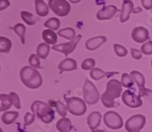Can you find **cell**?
<instances>
[{
  "label": "cell",
  "mask_w": 152,
  "mask_h": 132,
  "mask_svg": "<svg viewBox=\"0 0 152 132\" xmlns=\"http://www.w3.org/2000/svg\"><path fill=\"white\" fill-rule=\"evenodd\" d=\"M106 91L101 95V102L107 108H113L116 106L115 99L121 96L122 84L116 79H112L108 81L106 86Z\"/></svg>",
  "instance_id": "1"
},
{
  "label": "cell",
  "mask_w": 152,
  "mask_h": 132,
  "mask_svg": "<svg viewBox=\"0 0 152 132\" xmlns=\"http://www.w3.org/2000/svg\"><path fill=\"white\" fill-rule=\"evenodd\" d=\"M20 78L21 82L30 89H37L43 84L40 72L31 66H24L21 69Z\"/></svg>",
  "instance_id": "2"
},
{
  "label": "cell",
  "mask_w": 152,
  "mask_h": 132,
  "mask_svg": "<svg viewBox=\"0 0 152 132\" xmlns=\"http://www.w3.org/2000/svg\"><path fill=\"white\" fill-rule=\"evenodd\" d=\"M31 109L43 123H51L55 118V111L53 109L44 102L36 100L31 105Z\"/></svg>",
  "instance_id": "3"
},
{
  "label": "cell",
  "mask_w": 152,
  "mask_h": 132,
  "mask_svg": "<svg viewBox=\"0 0 152 132\" xmlns=\"http://www.w3.org/2000/svg\"><path fill=\"white\" fill-rule=\"evenodd\" d=\"M83 96L85 101L88 105H94L100 100V93L96 86L88 79H86L83 85Z\"/></svg>",
  "instance_id": "4"
},
{
  "label": "cell",
  "mask_w": 152,
  "mask_h": 132,
  "mask_svg": "<svg viewBox=\"0 0 152 132\" xmlns=\"http://www.w3.org/2000/svg\"><path fill=\"white\" fill-rule=\"evenodd\" d=\"M66 106H67L68 111L73 115L80 116L83 115L86 112L87 106L85 101L82 100L81 98L72 97L66 99Z\"/></svg>",
  "instance_id": "5"
},
{
  "label": "cell",
  "mask_w": 152,
  "mask_h": 132,
  "mask_svg": "<svg viewBox=\"0 0 152 132\" xmlns=\"http://www.w3.org/2000/svg\"><path fill=\"white\" fill-rule=\"evenodd\" d=\"M49 7L59 17H65L70 13L71 5L66 0H49Z\"/></svg>",
  "instance_id": "6"
},
{
  "label": "cell",
  "mask_w": 152,
  "mask_h": 132,
  "mask_svg": "<svg viewBox=\"0 0 152 132\" xmlns=\"http://www.w3.org/2000/svg\"><path fill=\"white\" fill-rule=\"evenodd\" d=\"M146 123V118L141 114L133 115L130 117L125 124L126 130L128 132L139 131L144 128Z\"/></svg>",
  "instance_id": "7"
},
{
  "label": "cell",
  "mask_w": 152,
  "mask_h": 132,
  "mask_svg": "<svg viewBox=\"0 0 152 132\" xmlns=\"http://www.w3.org/2000/svg\"><path fill=\"white\" fill-rule=\"evenodd\" d=\"M104 124L107 127L113 130H117L123 128V120L119 113L114 111L107 112L104 115Z\"/></svg>",
  "instance_id": "8"
},
{
  "label": "cell",
  "mask_w": 152,
  "mask_h": 132,
  "mask_svg": "<svg viewBox=\"0 0 152 132\" xmlns=\"http://www.w3.org/2000/svg\"><path fill=\"white\" fill-rule=\"evenodd\" d=\"M122 100L126 106L132 109L139 108L143 105V101L140 96L129 90H126L123 92Z\"/></svg>",
  "instance_id": "9"
},
{
  "label": "cell",
  "mask_w": 152,
  "mask_h": 132,
  "mask_svg": "<svg viewBox=\"0 0 152 132\" xmlns=\"http://www.w3.org/2000/svg\"><path fill=\"white\" fill-rule=\"evenodd\" d=\"M81 37H82V36L81 34H78L74 39L71 40L70 42L61 43V44L58 45H54L53 47H52V50L57 52H59V53H62L66 56H68L69 54H71L72 53H73L75 51V50L76 49V47H77V45H78V43L81 40Z\"/></svg>",
  "instance_id": "10"
},
{
  "label": "cell",
  "mask_w": 152,
  "mask_h": 132,
  "mask_svg": "<svg viewBox=\"0 0 152 132\" xmlns=\"http://www.w3.org/2000/svg\"><path fill=\"white\" fill-rule=\"evenodd\" d=\"M118 9L115 5H107L97 12V18L100 21H105L113 18L114 15L117 13Z\"/></svg>",
  "instance_id": "11"
},
{
  "label": "cell",
  "mask_w": 152,
  "mask_h": 132,
  "mask_svg": "<svg viewBox=\"0 0 152 132\" xmlns=\"http://www.w3.org/2000/svg\"><path fill=\"white\" fill-rule=\"evenodd\" d=\"M132 38L136 43H143L149 39V32L145 27H136L132 32Z\"/></svg>",
  "instance_id": "12"
},
{
  "label": "cell",
  "mask_w": 152,
  "mask_h": 132,
  "mask_svg": "<svg viewBox=\"0 0 152 132\" xmlns=\"http://www.w3.org/2000/svg\"><path fill=\"white\" fill-rule=\"evenodd\" d=\"M134 4L131 0H125L122 5L121 15H120V22L124 23L129 21L131 13L133 12Z\"/></svg>",
  "instance_id": "13"
},
{
  "label": "cell",
  "mask_w": 152,
  "mask_h": 132,
  "mask_svg": "<svg viewBox=\"0 0 152 132\" xmlns=\"http://www.w3.org/2000/svg\"><path fill=\"white\" fill-rule=\"evenodd\" d=\"M107 41V39L106 36H97L88 39L85 43V47H86L87 50H90V51H94V50L98 49L100 46H102Z\"/></svg>",
  "instance_id": "14"
},
{
  "label": "cell",
  "mask_w": 152,
  "mask_h": 132,
  "mask_svg": "<svg viewBox=\"0 0 152 132\" xmlns=\"http://www.w3.org/2000/svg\"><path fill=\"white\" fill-rule=\"evenodd\" d=\"M101 118H102V116L99 112L94 111L89 114L87 118V123L90 129H91L92 131L97 129L101 123Z\"/></svg>",
  "instance_id": "15"
},
{
  "label": "cell",
  "mask_w": 152,
  "mask_h": 132,
  "mask_svg": "<svg viewBox=\"0 0 152 132\" xmlns=\"http://www.w3.org/2000/svg\"><path fill=\"white\" fill-rule=\"evenodd\" d=\"M58 69L62 71H72L77 69V62L74 58H67L59 63Z\"/></svg>",
  "instance_id": "16"
},
{
  "label": "cell",
  "mask_w": 152,
  "mask_h": 132,
  "mask_svg": "<svg viewBox=\"0 0 152 132\" xmlns=\"http://www.w3.org/2000/svg\"><path fill=\"white\" fill-rule=\"evenodd\" d=\"M118 72L111 71L107 72L104 71L102 69H99V68H94L90 72V75L92 77V79L95 80V81H99L100 79L104 78V77H110L111 76L114 75V74H117Z\"/></svg>",
  "instance_id": "17"
},
{
  "label": "cell",
  "mask_w": 152,
  "mask_h": 132,
  "mask_svg": "<svg viewBox=\"0 0 152 132\" xmlns=\"http://www.w3.org/2000/svg\"><path fill=\"white\" fill-rule=\"evenodd\" d=\"M56 128L60 132H70L72 129V122L69 118L62 117L56 122Z\"/></svg>",
  "instance_id": "18"
},
{
  "label": "cell",
  "mask_w": 152,
  "mask_h": 132,
  "mask_svg": "<svg viewBox=\"0 0 152 132\" xmlns=\"http://www.w3.org/2000/svg\"><path fill=\"white\" fill-rule=\"evenodd\" d=\"M35 9L38 16L45 17L49 14V5L43 0H35Z\"/></svg>",
  "instance_id": "19"
},
{
  "label": "cell",
  "mask_w": 152,
  "mask_h": 132,
  "mask_svg": "<svg viewBox=\"0 0 152 132\" xmlns=\"http://www.w3.org/2000/svg\"><path fill=\"white\" fill-rule=\"evenodd\" d=\"M42 37L45 43H48V44L54 45L57 42V34L52 30H44L42 34Z\"/></svg>",
  "instance_id": "20"
},
{
  "label": "cell",
  "mask_w": 152,
  "mask_h": 132,
  "mask_svg": "<svg viewBox=\"0 0 152 132\" xmlns=\"http://www.w3.org/2000/svg\"><path fill=\"white\" fill-rule=\"evenodd\" d=\"M0 111L1 112H5L8 110L9 109L11 108L12 105H13V102H12V98L9 95L2 94L0 95Z\"/></svg>",
  "instance_id": "21"
},
{
  "label": "cell",
  "mask_w": 152,
  "mask_h": 132,
  "mask_svg": "<svg viewBox=\"0 0 152 132\" xmlns=\"http://www.w3.org/2000/svg\"><path fill=\"white\" fill-rule=\"evenodd\" d=\"M18 115L19 114L18 112H5V113H3V115H2V122L5 125H12L17 119Z\"/></svg>",
  "instance_id": "22"
},
{
  "label": "cell",
  "mask_w": 152,
  "mask_h": 132,
  "mask_svg": "<svg viewBox=\"0 0 152 132\" xmlns=\"http://www.w3.org/2000/svg\"><path fill=\"white\" fill-rule=\"evenodd\" d=\"M50 47L47 43H42L38 45L37 49V55L42 59H46L50 53Z\"/></svg>",
  "instance_id": "23"
},
{
  "label": "cell",
  "mask_w": 152,
  "mask_h": 132,
  "mask_svg": "<svg viewBox=\"0 0 152 132\" xmlns=\"http://www.w3.org/2000/svg\"><path fill=\"white\" fill-rule=\"evenodd\" d=\"M132 78L134 81V82L137 84L139 88H145V79L144 77L143 74L141 73V72L138 71H132L131 72Z\"/></svg>",
  "instance_id": "24"
},
{
  "label": "cell",
  "mask_w": 152,
  "mask_h": 132,
  "mask_svg": "<svg viewBox=\"0 0 152 132\" xmlns=\"http://www.w3.org/2000/svg\"><path fill=\"white\" fill-rule=\"evenodd\" d=\"M57 34L67 39H70V40H72V39H74L77 36H76L75 31L72 28H66L59 30Z\"/></svg>",
  "instance_id": "25"
},
{
  "label": "cell",
  "mask_w": 152,
  "mask_h": 132,
  "mask_svg": "<svg viewBox=\"0 0 152 132\" xmlns=\"http://www.w3.org/2000/svg\"><path fill=\"white\" fill-rule=\"evenodd\" d=\"M12 49V42L9 38L5 36L0 37V53H9Z\"/></svg>",
  "instance_id": "26"
},
{
  "label": "cell",
  "mask_w": 152,
  "mask_h": 132,
  "mask_svg": "<svg viewBox=\"0 0 152 132\" xmlns=\"http://www.w3.org/2000/svg\"><path fill=\"white\" fill-rule=\"evenodd\" d=\"M21 18L24 22L30 26L36 24L37 20V18L33 14H31V12H27V11L21 12Z\"/></svg>",
  "instance_id": "27"
},
{
  "label": "cell",
  "mask_w": 152,
  "mask_h": 132,
  "mask_svg": "<svg viewBox=\"0 0 152 132\" xmlns=\"http://www.w3.org/2000/svg\"><path fill=\"white\" fill-rule=\"evenodd\" d=\"M44 27L52 31H57L60 27V21L57 18H51L43 24Z\"/></svg>",
  "instance_id": "28"
},
{
  "label": "cell",
  "mask_w": 152,
  "mask_h": 132,
  "mask_svg": "<svg viewBox=\"0 0 152 132\" xmlns=\"http://www.w3.org/2000/svg\"><path fill=\"white\" fill-rule=\"evenodd\" d=\"M16 34H18L21 39V42L22 44L25 43V33H26V28L23 24H17L13 28Z\"/></svg>",
  "instance_id": "29"
},
{
  "label": "cell",
  "mask_w": 152,
  "mask_h": 132,
  "mask_svg": "<svg viewBox=\"0 0 152 132\" xmlns=\"http://www.w3.org/2000/svg\"><path fill=\"white\" fill-rule=\"evenodd\" d=\"M55 105V107L56 109L57 112L59 113V115H61L62 117H66L67 115V111L68 108L67 106L64 104V103L61 102L60 100H58V101H56L54 103Z\"/></svg>",
  "instance_id": "30"
},
{
  "label": "cell",
  "mask_w": 152,
  "mask_h": 132,
  "mask_svg": "<svg viewBox=\"0 0 152 132\" xmlns=\"http://www.w3.org/2000/svg\"><path fill=\"white\" fill-rule=\"evenodd\" d=\"M134 84V81L132 78L131 75L127 73H124L123 74L121 77V84L123 87L126 88H130L133 86Z\"/></svg>",
  "instance_id": "31"
},
{
  "label": "cell",
  "mask_w": 152,
  "mask_h": 132,
  "mask_svg": "<svg viewBox=\"0 0 152 132\" xmlns=\"http://www.w3.org/2000/svg\"><path fill=\"white\" fill-rule=\"evenodd\" d=\"M138 96L140 97H144L147 99L149 102L152 104V90L150 89L145 88H139L138 91Z\"/></svg>",
  "instance_id": "32"
},
{
  "label": "cell",
  "mask_w": 152,
  "mask_h": 132,
  "mask_svg": "<svg viewBox=\"0 0 152 132\" xmlns=\"http://www.w3.org/2000/svg\"><path fill=\"white\" fill-rule=\"evenodd\" d=\"M95 64H96V62H95L94 58H86V59H85V60L82 62L81 67V69L85 71L92 70V69L94 68Z\"/></svg>",
  "instance_id": "33"
},
{
  "label": "cell",
  "mask_w": 152,
  "mask_h": 132,
  "mask_svg": "<svg viewBox=\"0 0 152 132\" xmlns=\"http://www.w3.org/2000/svg\"><path fill=\"white\" fill-rule=\"evenodd\" d=\"M113 49L115 53L119 57H125L128 54V50L125 48V47L120 44H114Z\"/></svg>",
  "instance_id": "34"
},
{
  "label": "cell",
  "mask_w": 152,
  "mask_h": 132,
  "mask_svg": "<svg viewBox=\"0 0 152 132\" xmlns=\"http://www.w3.org/2000/svg\"><path fill=\"white\" fill-rule=\"evenodd\" d=\"M40 57L36 54H31L29 57V64L31 65V67L39 69L40 68Z\"/></svg>",
  "instance_id": "35"
},
{
  "label": "cell",
  "mask_w": 152,
  "mask_h": 132,
  "mask_svg": "<svg viewBox=\"0 0 152 132\" xmlns=\"http://www.w3.org/2000/svg\"><path fill=\"white\" fill-rule=\"evenodd\" d=\"M141 51L145 55H151L152 54V40H148L147 43H144L141 47Z\"/></svg>",
  "instance_id": "36"
},
{
  "label": "cell",
  "mask_w": 152,
  "mask_h": 132,
  "mask_svg": "<svg viewBox=\"0 0 152 132\" xmlns=\"http://www.w3.org/2000/svg\"><path fill=\"white\" fill-rule=\"evenodd\" d=\"M35 120V115L34 113H30V112H26L24 117V122L25 126H29L33 123Z\"/></svg>",
  "instance_id": "37"
},
{
  "label": "cell",
  "mask_w": 152,
  "mask_h": 132,
  "mask_svg": "<svg viewBox=\"0 0 152 132\" xmlns=\"http://www.w3.org/2000/svg\"><path fill=\"white\" fill-rule=\"evenodd\" d=\"M9 96L12 98V102H13V106L18 109H21V102H20V98L18 96L17 93L12 92V93H9Z\"/></svg>",
  "instance_id": "38"
},
{
  "label": "cell",
  "mask_w": 152,
  "mask_h": 132,
  "mask_svg": "<svg viewBox=\"0 0 152 132\" xmlns=\"http://www.w3.org/2000/svg\"><path fill=\"white\" fill-rule=\"evenodd\" d=\"M131 54L132 58L134 59H136V60H139V59L142 58V51L137 50V49L131 48Z\"/></svg>",
  "instance_id": "39"
},
{
  "label": "cell",
  "mask_w": 152,
  "mask_h": 132,
  "mask_svg": "<svg viewBox=\"0 0 152 132\" xmlns=\"http://www.w3.org/2000/svg\"><path fill=\"white\" fill-rule=\"evenodd\" d=\"M143 8L146 10L152 9V0H141Z\"/></svg>",
  "instance_id": "40"
},
{
  "label": "cell",
  "mask_w": 152,
  "mask_h": 132,
  "mask_svg": "<svg viewBox=\"0 0 152 132\" xmlns=\"http://www.w3.org/2000/svg\"><path fill=\"white\" fill-rule=\"evenodd\" d=\"M10 5L9 0H0V11H3Z\"/></svg>",
  "instance_id": "41"
},
{
  "label": "cell",
  "mask_w": 152,
  "mask_h": 132,
  "mask_svg": "<svg viewBox=\"0 0 152 132\" xmlns=\"http://www.w3.org/2000/svg\"><path fill=\"white\" fill-rule=\"evenodd\" d=\"M142 12V9L140 7H137L135 8V9H133V13L134 14H138V13H139V12Z\"/></svg>",
  "instance_id": "42"
},
{
  "label": "cell",
  "mask_w": 152,
  "mask_h": 132,
  "mask_svg": "<svg viewBox=\"0 0 152 132\" xmlns=\"http://www.w3.org/2000/svg\"><path fill=\"white\" fill-rule=\"evenodd\" d=\"M81 1V0H69V2H71V3H73V4L78 3V2H80Z\"/></svg>",
  "instance_id": "43"
},
{
  "label": "cell",
  "mask_w": 152,
  "mask_h": 132,
  "mask_svg": "<svg viewBox=\"0 0 152 132\" xmlns=\"http://www.w3.org/2000/svg\"><path fill=\"white\" fill-rule=\"evenodd\" d=\"M92 132H106L103 130H93Z\"/></svg>",
  "instance_id": "44"
},
{
  "label": "cell",
  "mask_w": 152,
  "mask_h": 132,
  "mask_svg": "<svg viewBox=\"0 0 152 132\" xmlns=\"http://www.w3.org/2000/svg\"><path fill=\"white\" fill-rule=\"evenodd\" d=\"M151 67H152V58H151Z\"/></svg>",
  "instance_id": "45"
},
{
  "label": "cell",
  "mask_w": 152,
  "mask_h": 132,
  "mask_svg": "<svg viewBox=\"0 0 152 132\" xmlns=\"http://www.w3.org/2000/svg\"><path fill=\"white\" fill-rule=\"evenodd\" d=\"M135 132H141V131H135Z\"/></svg>",
  "instance_id": "46"
},
{
  "label": "cell",
  "mask_w": 152,
  "mask_h": 132,
  "mask_svg": "<svg viewBox=\"0 0 152 132\" xmlns=\"http://www.w3.org/2000/svg\"><path fill=\"white\" fill-rule=\"evenodd\" d=\"M151 12H152V10H151Z\"/></svg>",
  "instance_id": "47"
}]
</instances>
